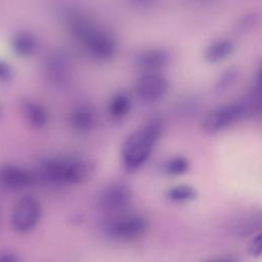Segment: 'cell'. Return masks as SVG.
<instances>
[{"instance_id": "cell-15", "label": "cell", "mask_w": 262, "mask_h": 262, "mask_svg": "<svg viewBox=\"0 0 262 262\" xmlns=\"http://www.w3.org/2000/svg\"><path fill=\"white\" fill-rule=\"evenodd\" d=\"M11 46L13 51L19 55V56H24V57H28L33 55L39 46L38 43V39L35 35H33L30 32L27 31H23L17 33L11 42Z\"/></svg>"}, {"instance_id": "cell-13", "label": "cell", "mask_w": 262, "mask_h": 262, "mask_svg": "<svg viewBox=\"0 0 262 262\" xmlns=\"http://www.w3.org/2000/svg\"><path fill=\"white\" fill-rule=\"evenodd\" d=\"M234 43L227 38H219L212 41L204 51L205 59L210 63H218L231 55Z\"/></svg>"}, {"instance_id": "cell-24", "label": "cell", "mask_w": 262, "mask_h": 262, "mask_svg": "<svg viewBox=\"0 0 262 262\" xmlns=\"http://www.w3.org/2000/svg\"><path fill=\"white\" fill-rule=\"evenodd\" d=\"M0 262H20L19 258L12 253H1Z\"/></svg>"}, {"instance_id": "cell-14", "label": "cell", "mask_w": 262, "mask_h": 262, "mask_svg": "<svg viewBox=\"0 0 262 262\" xmlns=\"http://www.w3.org/2000/svg\"><path fill=\"white\" fill-rule=\"evenodd\" d=\"M23 113L30 126L36 129H41L48 122V114L46 108L33 100H26L23 103Z\"/></svg>"}, {"instance_id": "cell-6", "label": "cell", "mask_w": 262, "mask_h": 262, "mask_svg": "<svg viewBox=\"0 0 262 262\" xmlns=\"http://www.w3.org/2000/svg\"><path fill=\"white\" fill-rule=\"evenodd\" d=\"M132 191L123 182H112L102 187L94 198L95 208L106 214H120L131 203Z\"/></svg>"}, {"instance_id": "cell-19", "label": "cell", "mask_w": 262, "mask_h": 262, "mask_svg": "<svg viewBox=\"0 0 262 262\" xmlns=\"http://www.w3.org/2000/svg\"><path fill=\"white\" fill-rule=\"evenodd\" d=\"M238 75H239V71L236 67L227 68L217 78L214 85V91L216 93H222L226 91L236 82Z\"/></svg>"}, {"instance_id": "cell-12", "label": "cell", "mask_w": 262, "mask_h": 262, "mask_svg": "<svg viewBox=\"0 0 262 262\" xmlns=\"http://www.w3.org/2000/svg\"><path fill=\"white\" fill-rule=\"evenodd\" d=\"M33 182L32 174L14 165L0 167V187L5 190H19L28 187Z\"/></svg>"}, {"instance_id": "cell-22", "label": "cell", "mask_w": 262, "mask_h": 262, "mask_svg": "<svg viewBox=\"0 0 262 262\" xmlns=\"http://www.w3.org/2000/svg\"><path fill=\"white\" fill-rule=\"evenodd\" d=\"M129 4H131L132 6L135 7H139V8H145V7H149L154 4H156L159 0H126Z\"/></svg>"}, {"instance_id": "cell-21", "label": "cell", "mask_w": 262, "mask_h": 262, "mask_svg": "<svg viewBox=\"0 0 262 262\" xmlns=\"http://www.w3.org/2000/svg\"><path fill=\"white\" fill-rule=\"evenodd\" d=\"M262 252V237L261 234L256 235L249 245V253L253 256H260Z\"/></svg>"}, {"instance_id": "cell-4", "label": "cell", "mask_w": 262, "mask_h": 262, "mask_svg": "<svg viewBox=\"0 0 262 262\" xmlns=\"http://www.w3.org/2000/svg\"><path fill=\"white\" fill-rule=\"evenodd\" d=\"M148 221L140 214H115L103 219L99 230L103 236L116 242H128L140 237L147 229Z\"/></svg>"}, {"instance_id": "cell-16", "label": "cell", "mask_w": 262, "mask_h": 262, "mask_svg": "<svg viewBox=\"0 0 262 262\" xmlns=\"http://www.w3.org/2000/svg\"><path fill=\"white\" fill-rule=\"evenodd\" d=\"M132 108V100L126 92H117L115 93L107 105V112L110 117L115 120H122L128 116Z\"/></svg>"}, {"instance_id": "cell-17", "label": "cell", "mask_w": 262, "mask_h": 262, "mask_svg": "<svg viewBox=\"0 0 262 262\" xmlns=\"http://www.w3.org/2000/svg\"><path fill=\"white\" fill-rule=\"evenodd\" d=\"M198 191L188 184H178L167 191V198L174 203H185L196 199Z\"/></svg>"}, {"instance_id": "cell-2", "label": "cell", "mask_w": 262, "mask_h": 262, "mask_svg": "<svg viewBox=\"0 0 262 262\" xmlns=\"http://www.w3.org/2000/svg\"><path fill=\"white\" fill-rule=\"evenodd\" d=\"M163 130V123L159 119H154L126 137L121 149V159L125 170L137 171L147 162L162 136Z\"/></svg>"}, {"instance_id": "cell-18", "label": "cell", "mask_w": 262, "mask_h": 262, "mask_svg": "<svg viewBox=\"0 0 262 262\" xmlns=\"http://www.w3.org/2000/svg\"><path fill=\"white\" fill-rule=\"evenodd\" d=\"M189 170V162L182 156H175L163 164V171L170 176H180Z\"/></svg>"}, {"instance_id": "cell-8", "label": "cell", "mask_w": 262, "mask_h": 262, "mask_svg": "<svg viewBox=\"0 0 262 262\" xmlns=\"http://www.w3.org/2000/svg\"><path fill=\"white\" fill-rule=\"evenodd\" d=\"M41 205L33 195H25L15 204L11 214L12 227L18 232L35 228L41 218Z\"/></svg>"}, {"instance_id": "cell-10", "label": "cell", "mask_w": 262, "mask_h": 262, "mask_svg": "<svg viewBox=\"0 0 262 262\" xmlns=\"http://www.w3.org/2000/svg\"><path fill=\"white\" fill-rule=\"evenodd\" d=\"M72 129L79 134L91 133L98 124L96 108L88 102H80L73 106L69 115Z\"/></svg>"}, {"instance_id": "cell-7", "label": "cell", "mask_w": 262, "mask_h": 262, "mask_svg": "<svg viewBox=\"0 0 262 262\" xmlns=\"http://www.w3.org/2000/svg\"><path fill=\"white\" fill-rule=\"evenodd\" d=\"M170 89L169 80L159 73H145L140 76L134 86L136 97L146 104L163 99Z\"/></svg>"}, {"instance_id": "cell-1", "label": "cell", "mask_w": 262, "mask_h": 262, "mask_svg": "<svg viewBox=\"0 0 262 262\" xmlns=\"http://www.w3.org/2000/svg\"><path fill=\"white\" fill-rule=\"evenodd\" d=\"M68 25L71 35L93 59L108 61L114 58L118 44L111 32L80 13H72Z\"/></svg>"}, {"instance_id": "cell-11", "label": "cell", "mask_w": 262, "mask_h": 262, "mask_svg": "<svg viewBox=\"0 0 262 262\" xmlns=\"http://www.w3.org/2000/svg\"><path fill=\"white\" fill-rule=\"evenodd\" d=\"M45 71L47 78L53 85L63 86L71 78V60L66 54L55 51L47 57Z\"/></svg>"}, {"instance_id": "cell-3", "label": "cell", "mask_w": 262, "mask_h": 262, "mask_svg": "<svg viewBox=\"0 0 262 262\" xmlns=\"http://www.w3.org/2000/svg\"><path fill=\"white\" fill-rule=\"evenodd\" d=\"M94 171V164L76 156L54 157L43 161L39 168L40 178L49 184L73 185L86 181Z\"/></svg>"}, {"instance_id": "cell-25", "label": "cell", "mask_w": 262, "mask_h": 262, "mask_svg": "<svg viewBox=\"0 0 262 262\" xmlns=\"http://www.w3.org/2000/svg\"><path fill=\"white\" fill-rule=\"evenodd\" d=\"M213 262H227V261H213Z\"/></svg>"}, {"instance_id": "cell-23", "label": "cell", "mask_w": 262, "mask_h": 262, "mask_svg": "<svg viewBox=\"0 0 262 262\" xmlns=\"http://www.w3.org/2000/svg\"><path fill=\"white\" fill-rule=\"evenodd\" d=\"M255 20H256V17L255 15L253 14H250V15H247L245 16L241 21H239V27L242 30H246L248 28H251L253 26V24H255Z\"/></svg>"}, {"instance_id": "cell-20", "label": "cell", "mask_w": 262, "mask_h": 262, "mask_svg": "<svg viewBox=\"0 0 262 262\" xmlns=\"http://www.w3.org/2000/svg\"><path fill=\"white\" fill-rule=\"evenodd\" d=\"M12 79V69L5 61L0 59V82L6 83Z\"/></svg>"}, {"instance_id": "cell-9", "label": "cell", "mask_w": 262, "mask_h": 262, "mask_svg": "<svg viewBox=\"0 0 262 262\" xmlns=\"http://www.w3.org/2000/svg\"><path fill=\"white\" fill-rule=\"evenodd\" d=\"M171 61V52L161 47L146 48L133 56L134 66L146 73H158V71L167 68Z\"/></svg>"}, {"instance_id": "cell-5", "label": "cell", "mask_w": 262, "mask_h": 262, "mask_svg": "<svg viewBox=\"0 0 262 262\" xmlns=\"http://www.w3.org/2000/svg\"><path fill=\"white\" fill-rule=\"evenodd\" d=\"M250 117L251 114L245 100L241 99L218 105L211 110L205 116L202 126L205 132L215 134Z\"/></svg>"}]
</instances>
